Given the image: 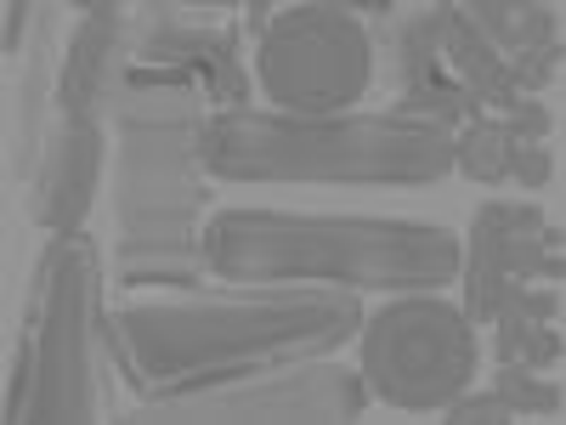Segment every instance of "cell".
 <instances>
[{
	"instance_id": "5bb4252c",
	"label": "cell",
	"mask_w": 566,
	"mask_h": 425,
	"mask_svg": "<svg viewBox=\"0 0 566 425\" xmlns=\"http://www.w3.org/2000/svg\"><path fill=\"white\" fill-rule=\"evenodd\" d=\"M549 108L533 97L515 114H493V120H476V125H459L453 131V170H464L470 182H515V187H549L555 176V159L544 148L549 136Z\"/></svg>"
},
{
	"instance_id": "52a82bcc",
	"label": "cell",
	"mask_w": 566,
	"mask_h": 425,
	"mask_svg": "<svg viewBox=\"0 0 566 425\" xmlns=\"http://www.w3.org/2000/svg\"><path fill=\"white\" fill-rule=\"evenodd\" d=\"M357 341H363V386L402 414H442L453 397L470 392L482 369L476 323L437 290L386 301L374 318H363Z\"/></svg>"
},
{
	"instance_id": "8992f818",
	"label": "cell",
	"mask_w": 566,
	"mask_h": 425,
	"mask_svg": "<svg viewBox=\"0 0 566 425\" xmlns=\"http://www.w3.org/2000/svg\"><path fill=\"white\" fill-rule=\"evenodd\" d=\"M397 45V97L386 114L437 120V125H476L493 114H515L522 85L504 69V58L482 40V29L464 18V7H397L386 12Z\"/></svg>"
},
{
	"instance_id": "30bf717a",
	"label": "cell",
	"mask_w": 566,
	"mask_h": 425,
	"mask_svg": "<svg viewBox=\"0 0 566 425\" xmlns=\"http://www.w3.org/2000/svg\"><path fill=\"white\" fill-rule=\"evenodd\" d=\"M130 80L142 85H176V91H199L210 114H239L255 108V85L239 58V29H221L210 18H187L170 7H148L136 29V52H130Z\"/></svg>"
},
{
	"instance_id": "9c48e42d",
	"label": "cell",
	"mask_w": 566,
	"mask_h": 425,
	"mask_svg": "<svg viewBox=\"0 0 566 425\" xmlns=\"http://www.w3.org/2000/svg\"><path fill=\"white\" fill-rule=\"evenodd\" d=\"M255 85L277 114H352L374 85V34L352 7H277L255 45Z\"/></svg>"
},
{
	"instance_id": "5b68a950",
	"label": "cell",
	"mask_w": 566,
	"mask_h": 425,
	"mask_svg": "<svg viewBox=\"0 0 566 425\" xmlns=\"http://www.w3.org/2000/svg\"><path fill=\"white\" fill-rule=\"evenodd\" d=\"M103 250L74 232L40 250L18 329V369L7 419L18 425H91L103 419Z\"/></svg>"
},
{
	"instance_id": "ac0fdd59",
	"label": "cell",
	"mask_w": 566,
	"mask_h": 425,
	"mask_svg": "<svg viewBox=\"0 0 566 425\" xmlns=\"http://www.w3.org/2000/svg\"><path fill=\"white\" fill-rule=\"evenodd\" d=\"M34 18H40L34 7H7V58H18V52H23V40H29L23 29H29Z\"/></svg>"
},
{
	"instance_id": "3957f363",
	"label": "cell",
	"mask_w": 566,
	"mask_h": 425,
	"mask_svg": "<svg viewBox=\"0 0 566 425\" xmlns=\"http://www.w3.org/2000/svg\"><path fill=\"white\" fill-rule=\"evenodd\" d=\"M210 120V103L199 91L176 85H142L119 80L108 125L119 131L114 159V296L142 290H193L205 283L199 227H205V165H199V131Z\"/></svg>"
},
{
	"instance_id": "277c9868",
	"label": "cell",
	"mask_w": 566,
	"mask_h": 425,
	"mask_svg": "<svg viewBox=\"0 0 566 425\" xmlns=\"http://www.w3.org/2000/svg\"><path fill=\"white\" fill-rule=\"evenodd\" d=\"M210 182H328V187H437L453 176V131L408 114H210L199 131Z\"/></svg>"
},
{
	"instance_id": "e0dca14e",
	"label": "cell",
	"mask_w": 566,
	"mask_h": 425,
	"mask_svg": "<svg viewBox=\"0 0 566 425\" xmlns=\"http://www.w3.org/2000/svg\"><path fill=\"white\" fill-rule=\"evenodd\" d=\"M493 392L515 408V419H560V381H555V374L499 363V374H493Z\"/></svg>"
},
{
	"instance_id": "9a60e30c",
	"label": "cell",
	"mask_w": 566,
	"mask_h": 425,
	"mask_svg": "<svg viewBox=\"0 0 566 425\" xmlns=\"http://www.w3.org/2000/svg\"><path fill=\"white\" fill-rule=\"evenodd\" d=\"M464 18L482 29V40L504 58V69L515 74L522 97L555 80L560 69V12L555 7H527V0H470Z\"/></svg>"
},
{
	"instance_id": "7a4b0ae2",
	"label": "cell",
	"mask_w": 566,
	"mask_h": 425,
	"mask_svg": "<svg viewBox=\"0 0 566 425\" xmlns=\"http://www.w3.org/2000/svg\"><path fill=\"white\" fill-rule=\"evenodd\" d=\"M459 232L402 216L317 210H216L199 227V256L216 283H328L357 296L448 290L459 278Z\"/></svg>"
},
{
	"instance_id": "7c38bea8",
	"label": "cell",
	"mask_w": 566,
	"mask_h": 425,
	"mask_svg": "<svg viewBox=\"0 0 566 425\" xmlns=\"http://www.w3.org/2000/svg\"><path fill=\"white\" fill-rule=\"evenodd\" d=\"M103 165H108L103 125H74L52 114L40 165L29 176V216L34 227H45V239H74L85 227L91 205H97V187H103Z\"/></svg>"
},
{
	"instance_id": "2e32d148",
	"label": "cell",
	"mask_w": 566,
	"mask_h": 425,
	"mask_svg": "<svg viewBox=\"0 0 566 425\" xmlns=\"http://www.w3.org/2000/svg\"><path fill=\"white\" fill-rule=\"evenodd\" d=\"M493 357L515 369H560V283H522L493 312Z\"/></svg>"
},
{
	"instance_id": "8fae6325",
	"label": "cell",
	"mask_w": 566,
	"mask_h": 425,
	"mask_svg": "<svg viewBox=\"0 0 566 425\" xmlns=\"http://www.w3.org/2000/svg\"><path fill=\"white\" fill-rule=\"evenodd\" d=\"M459 278H464V318L482 329L493 323L510 290H522V283H560V227L538 205L488 199L470 216Z\"/></svg>"
},
{
	"instance_id": "4fadbf2b",
	"label": "cell",
	"mask_w": 566,
	"mask_h": 425,
	"mask_svg": "<svg viewBox=\"0 0 566 425\" xmlns=\"http://www.w3.org/2000/svg\"><path fill=\"white\" fill-rule=\"evenodd\" d=\"M136 29L125 7H85L57 63V120L108 125V103L130 69Z\"/></svg>"
},
{
	"instance_id": "ba28073f",
	"label": "cell",
	"mask_w": 566,
	"mask_h": 425,
	"mask_svg": "<svg viewBox=\"0 0 566 425\" xmlns=\"http://www.w3.org/2000/svg\"><path fill=\"white\" fill-rule=\"evenodd\" d=\"M363 408H368L363 369H346L317 352V357L261 363L170 397H148L119 419L130 425H346L363 419Z\"/></svg>"
},
{
	"instance_id": "6da1fadb",
	"label": "cell",
	"mask_w": 566,
	"mask_h": 425,
	"mask_svg": "<svg viewBox=\"0 0 566 425\" xmlns=\"http://www.w3.org/2000/svg\"><path fill=\"white\" fill-rule=\"evenodd\" d=\"M363 329L357 290L328 283H193L114 296L103 341L136 397H170L283 357H317Z\"/></svg>"
}]
</instances>
